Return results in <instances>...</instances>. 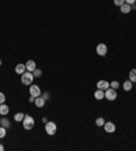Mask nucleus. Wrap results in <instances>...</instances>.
I'll return each instance as SVG.
<instances>
[{
  "instance_id": "c85d7f7f",
  "label": "nucleus",
  "mask_w": 136,
  "mask_h": 151,
  "mask_svg": "<svg viewBox=\"0 0 136 151\" xmlns=\"http://www.w3.org/2000/svg\"><path fill=\"white\" fill-rule=\"evenodd\" d=\"M0 65H1V60H0Z\"/></svg>"
},
{
  "instance_id": "6ab92c4d",
  "label": "nucleus",
  "mask_w": 136,
  "mask_h": 151,
  "mask_svg": "<svg viewBox=\"0 0 136 151\" xmlns=\"http://www.w3.org/2000/svg\"><path fill=\"white\" fill-rule=\"evenodd\" d=\"M0 125H3V127L8 128L10 125H11V123H10V120H8V119H1V120H0Z\"/></svg>"
},
{
  "instance_id": "f257e3e1",
  "label": "nucleus",
  "mask_w": 136,
  "mask_h": 151,
  "mask_svg": "<svg viewBox=\"0 0 136 151\" xmlns=\"http://www.w3.org/2000/svg\"><path fill=\"white\" fill-rule=\"evenodd\" d=\"M22 124H23V128L26 131H31L35 125V120L33 119L31 116L25 114V119H23V121H22Z\"/></svg>"
},
{
  "instance_id": "aec40b11",
  "label": "nucleus",
  "mask_w": 136,
  "mask_h": 151,
  "mask_svg": "<svg viewBox=\"0 0 136 151\" xmlns=\"http://www.w3.org/2000/svg\"><path fill=\"white\" fill-rule=\"evenodd\" d=\"M6 135H7V128L3 127V125H0V139H3Z\"/></svg>"
},
{
  "instance_id": "412c9836",
  "label": "nucleus",
  "mask_w": 136,
  "mask_h": 151,
  "mask_svg": "<svg viewBox=\"0 0 136 151\" xmlns=\"http://www.w3.org/2000/svg\"><path fill=\"white\" fill-rule=\"evenodd\" d=\"M33 75H34V78H41L42 76V71L39 68H35L34 71H33Z\"/></svg>"
},
{
  "instance_id": "1a4fd4ad",
  "label": "nucleus",
  "mask_w": 136,
  "mask_h": 151,
  "mask_svg": "<svg viewBox=\"0 0 136 151\" xmlns=\"http://www.w3.org/2000/svg\"><path fill=\"white\" fill-rule=\"evenodd\" d=\"M97 87L99 88V90H104V91H105L106 88L110 87V83H109V82H106V80H99V82L97 83Z\"/></svg>"
},
{
  "instance_id": "20e7f679",
  "label": "nucleus",
  "mask_w": 136,
  "mask_h": 151,
  "mask_svg": "<svg viewBox=\"0 0 136 151\" xmlns=\"http://www.w3.org/2000/svg\"><path fill=\"white\" fill-rule=\"evenodd\" d=\"M29 93H30L31 97H34V98H37V97L41 96V88H39L38 84H30V87H29Z\"/></svg>"
},
{
  "instance_id": "423d86ee",
  "label": "nucleus",
  "mask_w": 136,
  "mask_h": 151,
  "mask_svg": "<svg viewBox=\"0 0 136 151\" xmlns=\"http://www.w3.org/2000/svg\"><path fill=\"white\" fill-rule=\"evenodd\" d=\"M106 53H108V46H106V44H98L97 45V55L104 57V56H106Z\"/></svg>"
},
{
  "instance_id": "6e6552de",
  "label": "nucleus",
  "mask_w": 136,
  "mask_h": 151,
  "mask_svg": "<svg viewBox=\"0 0 136 151\" xmlns=\"http://www.w3.org/2000/svg\"><path fill=\"white\" fill-rule=\"evenodd\" d=\"M25 65H26V71H30V72H33L37 68V64H35L34 60H29Z\"/></svg>"
},
{
  "instance_id": "dca6fc26",
  "label": "nucleus",
  "mask_w": 136,
  "mask_h": 151,
  "mask_svg": "<svg viewBox=\"0 0 136 151\" xmlns=\"http://www.w3.org/2000/svg\"><path fill=\"white\" fill-rule=\"evenodd\" d=\"M23 119H25V114H23V113H20V112H18V113L14 116V120H15L16 123H22Z\"/></svg>"
},
{
  "instance_id": "cd10ccee",
  "label": "nucleus",
  "mask_w": 136,
  "mask_h": 151,
  "mask_svg": "<svg viewBox=\"0 0 136 151\" xmlns=\"http://www.w3.org/2000/svg\"><path fill=\"white\" fill-rule=\"evenodd\" d=\"M0 151H4V146L1 143H0Z\"/></svg>"
},
{
  "instance_id": "39448f33",
  "label": "nucleus",
  "mask_w": 136,
  "mask_h": 151,
  "mask_svg": "<svg viewBox=\"0 0 136 151\" xmlns=\"http://www.w3.org/2000/svg\"><path fill=\"white\" fill-rule=\"evenodd\" d=\"M105 98L106 100H109V101H114L117 98V91L114 90V88H112V87L106 88L105 90Z\"/></svg>"
},
{
  "instance_id": "4be33fe9",
  "label": "nucleus",
  "mask_w": 136,
  "mask_h": 151,
  "mask_svg": "<svg viewBox=\"0 0 136 151\" xmlns=\"http://www.w3.org/2000/svg\"><path fill=\"white\" fill-rule=\"evenodd\" d=\"M110 87H112V88H114V90H117V88L120 87V83H118L117 80H113L112 83H110Z\"/></svg>"
},
{
  "instance_id": "b1692460",
  "label": "nucleus",
  "mask_w": 136,
  "mask_h": 151,
  "mask_svg": "<svg viewBox=\"0 0 136 151\" xmlns=\"http://www.w3.org/2000/svg\"><path fill=\"white\" fill-rule=\"evenodd\" d=\"M6 102V96H4V93L0 91V103H4Z\"/></svg>"
},
{
  "instance_id": "7ed1b4c3",
  "label": "nucleus",
  "mask_w": 136,
  "mask_h": 151,
  "mask_svg": "<svg viewBox=\"0 0 136 151\" xmlns=\"http://www.w3.org/2000/svg\"><path fill=\"white\" fill-rule=\"evenodd\" d=\"M45 131L49 136H53L57 132V124L53 123V121H47L45 123Z\"/></svg>"
},
{
  "instance_id": "9b49d317",
  "label": "nucleus",
  "mask_w": 136,
  "mask_h": 151,
  "mask_svg": "<svg viewBox=\"0 0 136 151\" xmlns=\"http://www.w3.org/2000/svg\"><path fill=\"white\" fill-rule=\"evenodd\" d=\"M15 72L18 74V75H22L23 72H26V65L22 64V63L16 64V65H15Z\"/></svg>"
},
{
  "instance_id": "0eeeda50",
  "label": "nucleus",
  "mask_w": 136,
  "mask_h": 151,
  "mask_svg": "<svg viewBox=\"0 0 136 151\" xmlns=\"http://www.w3.org/2000/svg\"><path fill=\"white\" fill-rule=\"evenodd\" d=\"M104 129H105V132H108V133H113V132H116V125H114V123H112V121H106V123L104 124Z\"/></svg>"
},
{
  "instance_id": "f03ea898",
  "label": "nucleus",
  "mask_w": 136,
  "mask_h": 151,
  "mask_svg": "<svg viewBox=\"0 0 136 151\" xmlns=\"http://www.w3.org/2000/svg\"><path fill=\"white\" fill-rule=\"evenodd\" d=\"M33 80H34V75H33V72H30V71L23 72L22 76H20V82H22V84H25V86H30V84L33 83Z\"/></svg>"
},
{
  "instance_id": "a878e982",
  "label": "nucleus",
  "mask_w": 136,
  "mask_h": 151,
  "mask_svg": "<svg viewBox=\"0 0 136 151\" xmlns=\"http://www.w3.org/2000/svg\"><path fill=\"white\" fill-rule=\"evenodd\" d=\"M125 3H128V4H131V6H133V4L136 3V0H125Z\"/></svg>"
},
{
  "instance_id": "ddd939ff",
  "label": "nucleus",
  "mask_w": 136,
  "mask_h": 151,
  "mask_svg": "<svg viewBox=\"0 0 136 151\" xmlns=\"http://www.w3.org/2000/svg\"><path fill=\"white\" fill-rule=\"evenodd\" d=\"M94 98H95V100H98V101L104 100V98H105V91H104V90H99V88H98L97 91L94 93Z\"/></svg>"
},
{
  "instance_id": "4468645a",
  "label": "nucleus",
  "mask_w": 136,
  "mask_h": 151,
  "mask_svg": "<svg viewBox=\"0 0 136 151\" xmlns=\"http://www.w3.org/2000/svg\"><path fill=\"white\" fill-rule=\"evenodd\" d=\"M8 112H10V107H8L6 103H0V114H1V116H7Z\"/></svg>"
},
{
  "instance_id": "f3484780",
  "label": "nucleus",
  "mask_w": 136,
  "mask_h": 151,
  "mask_svg": "<svg viewBox=\"0 0 136 151\" xmlns=\"http://www.w3.org/2000/svg\"><path fill=\"white\" fill-rule=\"evenodd\" d=\"M128 76H129V80H131L132 83H136V70H131Z\"/></svg>"
},
{
  "instance_id": "5701e85b",
  "label": "nucleus",
  "mask_w": 136,
  "mask_h": 151,
  "mask_svg": "<svg viewBox=\"0 0 136 151\" xmlns=\"http://www.w3.org/2000/svg\"><path fill=\"white\" fill-rule=\"evenodd\" d=\"M113 3H114V6L120 7V6H123L125 3V0H113Z\"/></svg>"
},
{
  "instance_id": "393cba45",
  "label": "nucleus",
  "mask_w": 136,
  "mask_h": 151,
  "mask_svg": "<svg viewBox=\"0 0 136 151\" xmlns=\"http://www.w3.org/2000/svg\"><path fill=\"white\" fill-rule=\"evenodd\" d=\"M41 97H42L44 100H49V93H45V94H41Z\"/></svg>"
},
{
  "instance_id": "9d476101",
  "label": "nucleus",
  "mask_w": 136,
  "mask_h": 151,
  "mask_svg": "<svg viewBox=\"0 0 136 151\" xmlns=\"http://www.w3.org/2000/svg\"><path fill=\"white\" fill-rule=\"evenodd\" d=\"M120 10H121L123 14H129V12L132 11V6L128 4V3H124L123 6H120Z\"/></svg>"
},
{
  "instance_id": "a211bd4d",
  "label": "nucleus",
  "mask_w": 136,
  "mask_h": 151,
  "mask_svg": "<svg viewBox=\"0 0 136 151\" xmlns=\"http://www.w3.org/2000/svg\"><path fill=\"white\" fill-rule=\"evenodd\" d=\"M106 121H105V119L104 117H98L97 120H95V125L97 127H104V124H105Z\"/></svg>"
},
{
  "instance_id": "bb28decb",
  "label": "nucleus",
  "mask_w": 136,
  "mask_h": 151,
  "mask_svg": "<svg viewBox=\"0 0 136 151\" xmlns=\"http://www.w3.org/2000/svg\"><path fill=\"white\" fill-rule=\"evenodd\" d=\"M34 100H35L34 97H31V96H30V98H29V101H30V102H34Z\"/></svg>"
},
{
  "instance_id": "f8f14e48",
  "label": "nucleus",
  "mask_w": 136,
  "mask_h": 151,
  "mask_svg": "<svg viewBox=\"0 0 136 151\" xmlns=\"http://www.w3.org/2000/svg\"><path fill=\"white\" fill-rule=\"evenodd\" d=\"M45 102H47V100H44L41 96L37 97V98L34 100V103H35V106L37 107H44L45 106Z\"/></svg>"
},
{
  "instance_id": "2eb2a0df",
  "label": "nucleus",
  "mask_w": 136,
  "mask_h": 151,
  "mask_svg": "<svg viewBox=\"0 0 136 151\" xmlns=\"http://www.w3.org/2000/svg\"><path fill=\"white\" fill-rule=\"evenodd\" d=\"M132 87H133V83L129 79L125 80L124 83H123V88H124L125 91H131V90H132Z\"/></svg>"
}]
</instances>
